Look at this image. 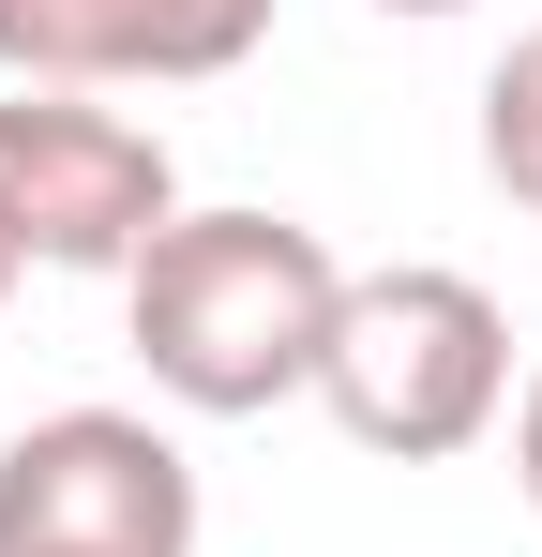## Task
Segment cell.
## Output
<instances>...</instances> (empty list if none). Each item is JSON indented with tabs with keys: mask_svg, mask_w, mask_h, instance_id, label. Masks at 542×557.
I'll return each mask as SVG.
<instances>
[{
	"mask_svg": "<svg viewBox=\"0 0 542 557\" xmlns=\"http://www.w3.org/2000/svg\"><path fill=\"white\" fill-rule=\"evenodd\" d=\"M513 482H528V512H542V362H528V392H513Z\"/></svg>",
	"mask_w": 542,
	"mask_h": 557,
	"instance_id": "7",
	"label": "cell"
},
{
	"mask_svg": "<svg viewBox=\"0 0 542 557\" xmlns=\"http://www.w3.org/2000/svg\"><path fill=\"white\" fill-rule=\"evenodd\" d=\"M377 15H467V0H377Z\"/></svg>",
	"mask_w": 542,
	"mask_h": 557,
	"instance_id": "8",
	"label": "cell"
},
{
	"mask_svg": "<svg viewBox=\"0 0 542 557\" xmlns=\"http://www.w3.org/2000/svg\"><path fill=\"white\" fill-rule=\"evenodd\" d=\"M0 557H196V467L136 407H46L0 437Z\"/></svg>",
	"mask_w": 542,
	"mask_h": 557,
	"instance_id": "4",
	"label": "cell"
},
{
	"mask_svg": "<svg viewBox=\"0 0 542 557\" xmlns=\"http://www.w3.org/2000/svg\"><path fill=\"white\" fill-rule=\"evenodd\" d=\"M482 182L513 211H542V30H513L497 76H482Z\"/></svg>",
	"mask_w": 542,
	"mask_h": 557,
	"instance_id": "6",
	"label": "cell"
},
{
	"mask_svg": "<svg viewBox=\"0 0 542 557\" xmlns=\"http://www.w3.org/2000/svg\"><path fill=\"white\" fill-rule=\"evenodd\" d=\"M332 242L301 226V211H181L167 242L121 272V317H136V362L167 407L196 422H257L286 392H317L332 362Z\"/></svg>",
	"mask_w": 542,
	"mask_h": 557,
	"instance_id": "1",
	"label": "cell"
},
{
	"mask_svg": "<svg viewBox=\"0 0 542 557\" xmlns=\"http://www.w3.org/2000/svg\"><path fill=\"white\" fill-rule=\"evenodd\" d=\"M0 286H15V242H0Z\"/></svg>",
	"mask_w": 542,
	"mask_h": 557,
	"instance_id": "9",
	"label": "cell"
},
{
	"mask_svg": "<svg viewBox=\"0 0 542 557\" xmlns=\"http://www.w3.org/2000/svg\"><path fill=\"white\" fill-rule=\"evenodd\" d=\"M317 407L347 422L361 453H392V467L482 453L497 407H513V317L482 301V272H438V257H407V272H347Z\"/></svg>",
	"mask_w": 542,
	"mask_h": 557,
	"instance_id": "2",
	"label": "cell"
},
{
	"mask_svg": "<svg viewBox=\"0 0 542 557\" xmlns=\"http://www.w3.org/2000/svg\"><path fill=\"white\" fill-rule=\"evenodd\" d=\"M181 226V166L151 121L90 91H15L0 106V242L15 272H136Z\"/></svg>",
	"mask_w": 542,
	"mask_h": 557,
	"instance_id": "3",
	"label": "cell"
},
{
	"mask_svg": "<svg viewBox=\"0 0 542 557\" xmlns=\"http://www.w3.org/2000/svg\"><path fill=\"white\" fill-rule=\"evenodd\" d=\"M271 46V0H0L15 91H196Z\"/></svg>",
	"mask_w": 542,
	"mask_h": 557,
	"instance_id": "5",
	"label": "cell"
}]
</instances>
